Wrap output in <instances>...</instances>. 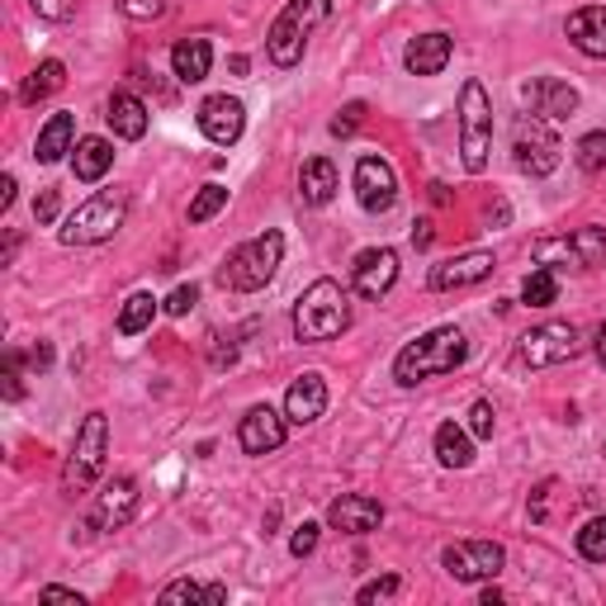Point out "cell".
<instances>
[{"label":"cell","instance_id":"obj_1","mask_svg":"<svg viewBox=\"0 0 606 606\" xmlns=\"http://www.w3.org/2000/svg\"><path fill=\"white\" fill-rule=\"evenodd\" d=\"M464 355H470V337H464L460 327H436V332L408 341V347L393 355V379L403 384V389H412V384H422V379L460 369Z\"/></svg>","mask_w":606,"mask_h":606},{"label":"cell","instance_id":"obj_2","mask_svg":"<svg viewBox=\"0 0 606 606\" xmlns=\"http://www.w3.org/2000/svg\"><path fill=\"white\" fill-rule=\"evenodd\" d=\"M351 327V303L337 280H313L294 303V337L299 341H332Z\"/></svg>","mask_w":606,"mask_h":606},{"label":"cell","instance_id":"obj_3","mask_svg":"<svg viewBox=\"0 0 606 606\" xmlns=\"http://www.w3.org/2000/svg\"><path fill=\"white\" fill-rule=\"evenodd\" d=\"M327 0H289V5L275 15L270 24V34H266V52H270V62L275 66H299L303 62V48H308V38L313 29L327 20Z\"/></svg>","mask_w":606,"mask_h":606},{"label":"cell","instance_id":"obj_4","mask_svg":"<svg viewBox=\"0 0 606 606\" xmlns=\"http://www.w3.org/2000/svg\"><path fill=\"white\" fill-rule=\"evenodd\" d=\"M123 218H129V190H100V195H90L86 204H76V214L62 223L58 238L66 246H95V242H109L114 232L123 228Z\"/></svg>","mask_w":606,"mask_h":606},{"label":"cell","instance_id":"obj_5","mask_svg":"<svg viewBox=\"0 0 606 606\" xmlns=\"http://www.w3.org/2000/svg\"><path fill=\"white\" fill-rule=\"evenodd\" d=\"M280 260H284V238H280L275 228H266L260 238L242 242L238 252L228 256V266H223V284H228V289H238V294H256V289H266V284L275 280Z\"/></svg>","mask_w":606,"mask_h":606},{"label":"cell","instance_id":"obj_6","mask_svg":"<svg viewBox=\"0 0 606 606\" xmlns=\"http://www.w3.org/2000/svg\"><path fill=\"white\" fill-rule=\"evenodd\" d=\"M493 152V100L478 81H464L460 86V161L464 171L478 175L488 167Z\"/></svg>","mask_w":606,"mask_h":606},{"label":"cell","instance_id":"obj_7","mask_svg":"<svg viewBox=\"0 0 606 606\" xmlns=\"http://www.w3.org/2000/svg\"><path fill=\"white\" fill-rule=\"evenodd\" d=\"M606 260V228H578L535 242V266L545 270H592Z\"/></svg>","mask_w":606,"mask_h":606},{"label":"cell","instance_id":"obj_8","mask_svg":"<svg viewBox=\"0 0 606 606\" xmlns=\"http://www.w3.org/2000/svg\"><path fill=\"white\" fill-rule=\"evenodd\" d=\"M105 455H109V422L105 412H86L76 446H72V460H66V474H62L66 493H86L105 470Z\"/></svg>","mask_w":606,"mask_h":606},{"label":"cell","instance_id":"obj_9","mask_svg":"<svg viewBox=\"0 0 606 606\" xmlns=\"http://www.w3.org/2000/svg\"><path fill=\"white\" fill-rule=\"evenodd\" d=\"M512 157H517V167H521V171L541 181V175L559 171L563 147H559V137H555V129H549L545 119L521 114V119H517V129H512Z\"/></svg>","mask_w":606,"mask_h":606},{"label":"cell","instance_id":"obj_10","mask_svg":"<svg viewBox=\"0 0 606 606\" xmlns=\"http://www.w3.org/2000/svg\"><path fill=\"white\" fill-rule=\"evenodd\" d=\"M578 327L573 323H541V327H531L526 337H521V365H531V369H549V365H563V361H573L578 355Z\"/></svg>","mask_w":606,"mask_h":606},{"label":"cell","instance_id":"obj_11","mask_svg":"<svg viewBox=\"0 0 606 606\" xmlns=\"http://www.w3.org/2000/svg\"><path fill=\"white\" fill-rule=\"evenodd\" d=\"M440 563H446L450 578H460V583H484V578H498L502 573V545L493 541H460V545H446L440 549Z\"/></svg>","mask_w":606,"mask_h":606},{"label":"cell","instance_id":"obj_12","mask_svg":"<svg viewBox=\"0 0 606 606\" xmlns=\"http://www.w3.org/2000/svg\"><path fill=\"white\" fill-rule=\"evenodd\" d=\"M521 100H526L531 114L545 119V123H563V119L578 114V90L569 86V81H559V76L526 81V86H521Z\"/></svg>","mask_w":606,"mask_h":606},{"label":"cell","instance_id":"obj_13","mask_svg":"<svg viewBox=\"0 0 606 606\" xmlns=\"http://www.w3.org/2000/svg\"><path fill=\"white\" fill-rule=\"evenodd\" d=\"M355 199L365 214H384L398 199V175L384 157H361L355 161Z\"/></svg>","mask_w":606,"mask_h":606},{"label":"cell","instance_id":"obj_14","mask_svg":"<svg viewBox=\"0 0 606 606\" xmlns=\"http://www.w3.org/2000/svg\"><path fill=\"white\" fill-rule=\"evenodd\" d=\"M398 280V252L393 246H369V252L355 256L351 266V284L361 299H384Z\"/></svg>","mask_w":606,"mask_h":606},{"label":"cell","instance_id":"obj_15","mask_svg":"<svg viewBox=\"0 0 606 606\" xmlns=\"http://www.w3.org/2000/svg\"><path fill=\"white\" fill-rule=\"evenodd\" d=\"M246 129V109L242 100H232V95H209V100L199 105V133L209 137L214 147H232Z\"/></svg>","mask_w":606,"mask_h":606},{"label":"cell","instance_id":"obj_16","mask_svg":"<svg viewBox=\"0 0 606 606\" xmlns=\"http://www.w3.org/2000/svg\"><path fill=\"white\" fill-rule=\"evenodd\" d=\"M133 517H137V484L133 478H114V484H105V493L95 498L90 526L95 531H123Z\"/></svg>","mask_w":606,"mask_h":606},{"label":"cell","instance_id":"obj_17","mask_svg":"<svg viewBox=\"0 0 606 606\" xmlns=\"http://www.w3.org/2000/svg\"><path fill=\"white\" fill-rule=\"evenodd\" d=\"M284 412H275L270 403H256L252 412L242 417V432H238V440H242V450L246 455H270V450H280L284 446Z\"/></svg>","mask_w":606,"mask_h":606},{"label":"cell","instance_id":"obj_18","mask_svg":"<svg viewBox=\"0 0 606 606\" xmlns=\"http://www.w3.org/2000/svg\"><path fill=\"white\" fill-rule=\"evenodd\" d=\"M384 521V507L365 493H341V498L327 507V526L341 531V535H369Z\"/></svg>","mask_w":606,"mask_h":606},{"label":"cell","instance_id":"obj_19","mask_svg":"<svg viewBox=\"0 0 606 606\" xmlns=\"http://www.w3.org/2000/svg\"><path fill=\"white\" fill-rule=\"evenodd\" d=\"M493 275V252H464V256H450L432 266V289L450 294V289H470V284H484Z\"/></svg>","mask_w":606,"mask_h":606},{"label":"cell","instance_id":"obj_20","mask_svg":"<svg viewBox=\"0 0 606 606\" xmlns=\"http://www.w3.org/2000/svg\"><path fill=\"white\" fill-rule=\"evenodd\" d=\"M323 412H327V379L318 375V369H308V375H299L294 384H289L284 417L294 426H308V422H318Z\"/></svg>","mask_w":606,"mask_h":606},{"label":"cell","instance_id":"obj_21","mask_svg":"<svg viewBox=\"0 0 606 606\" xmlns=\"http://www.w3.org/2000/svg\"><path fill=\"white\" fill-rule=\"evenodd\" d=\"M569 44L583 52V58H606V5H583L573 10L569 24H563Z\"/></svg>","mask_w":606,"mask_h":606},{"label":"cell","instance_id":"obj_22","mask_svg":"<svg viewBox=\"0 0 606 606\" xmlns=\"http://www.w3.org/2000/svg\"><path fill=\"white\" fill-rule=\"evenodd\" d=\"M403 62H408L412 76H440V72H446V62H450V34L412 38L408 52H403Z\"/></svg>","mask_w":606,"mask_h":606},{"label":"cell","instance_id":"obj_23","mask_svg":"<svg viewBox=\"0 0 606 606\" xmlns=\"http://www.w3.org/2000/svg\"><path fill=\"white\" fill-rule=\"evenodd\" d=\"M299 195L308 209H323V204H332L337 195V167L327 157H308L299 171Z\"/></svg>","mask_w":606,"mask_h":606},{"label":"cell","instance_id":"obj_24","mask_svg":"<svg viewBox=\"0 0 606 606\" xmlns=\"http://www.w3.org/2000/svg\"><path fill=\"white\" fill-rule=\"evenodd\" d=\"M171 66H175V76H181L185 86L204 81V76H209V66H214V48H209V38H181V44L171 48Z\"/></svg>","mask_w":606,"mask_h":606},{"label":"cell","instance_id":"obj_25","mask_svg":"<svg viewBox=\"0 0 606 606\" xmlns=\"http://www.w3.org/2000/svg\"><path fill=\"white\" fill-rule=\"evenodd\" d=\"M436 460L446 470H470L474 464V446H470V426H455V422H440L436 426Z\"/></svg>","mask_w":606,"mask_h":606},{"label":"cell","instance_id":"obj_26","mask_svg":"<svg viewBox=\"0 0 606 606\" xmlns=\"http://www.w3.org/2000/svg\"><path fill=\"white\" fill-rule=\"evenodd\" d=\"M109 129H114L119 137H129V143H137V137L147 133V105L137 100V95H129V90H119L114 100H109Z\"/></svg>","mask_w":606,"mask_h":606},{"label":"cell","instance_id":"obj_27","mask_svg":"<svg viewBox=\"0 0 606 606\" xmlns=\"http://www.w3.org/2000/svg\"><path fill=\"white\" fill-rule=\"evenodd\" d=\"M114 167V147L105 143V137H81L76 143V157H72V171H76V181H86L95 185L100 175Z\"/></svg>","mask_w":606,"mask_h":606},{"label":"cell","instance_id":"obj_28","mask_svg":"<svg viewBox=\"0 0 606 606\" xmlns=\"http://www.w3.org/2000/svg\"><path fill=\"white\" fill-rule=\"evenodd\" d=\"M72 137H76V119L72 114H52L44 123V133H38L34 157L44 161V167H52V161H62V152H72Z\"/></svg>","mask_w":606,"mask_h":606},{"label":"cell","instance_id":"obj_29","mask_svg":"<svg viewBox=\"0 0 606 606\" xmlns=\"http://www.w3.org/2000/svg\"><path fill=\"white\" fill-rule=\"evenodd\" d=\"M62 86H66V66L58 58H48V62H38L34 76L20 86V100L24 105H38V100H48V95H58Z\"/></svg>","mask_w":606,"mask_h":606},{"label":"cell","instance_id":"obj_30","mask_svg":"<svg viewBox=\"0 0 606 606\" xmlns=\"http://www.w3.org/2000/svg\"><path fill=\"white\" fill-rule=\"evenodd\" d=\"M152 318H157V299L147 294V289H137V294L123 303V313H119V337H137V332H147Z\"/></svg>","mask_w":606,"mask_h":606},{"label":"cell","instance_id":"obj_31","mask_svg":"<svg viewBox=\"0 0 606 606\" xmlns=\"http://www.w3.org/2000/svg\"><path fill=\"white\" fill-rule=\"evenodd\" d=\"M521 299H526L531 308H549V303L559 299V280H555V270L535 266V270L526 275V284H521Z\"/></svg>","mask_w":606,"mask_h":606},{"label":"cell","instance_id":"obj_32","mask_svg":"<svg viewBox=\"0 0 606 606\" xmlns=\"http://www.w3.org/2000/svg\"><path fill=\"white\" fill-rule=\"evenodd\" d=\"M578 555L592 559V563L606 559V517H592L587 526L578 531Z\"/></svg>","mask_w":606,"mask_h":606},{"label":"cell","instance_id":"obj_33","mask_svg":"<svg viewBox=\"0 0 606 606\" xmlns=\"http://www.w3.org/2000/svg\"><path fill=\"white\" fill-rule=\"evenodd\" d=\"M578 167H583L587 175H602L606 171V133H587L583 143H578Z\"/></svg>","mask_w":606,"mask_h":606},{"label":"cell","instance_id":"obj_34","mask_svg":"<svg viewBox=\"0 0 606 606\" xmlns=\"http://www.w3.org/2000/svg\"><path fill=\"white\" fill-rule=\"evenodd\" d=\"M228 204V190L223 185H204L195 199H190V223H209V218Z\"/></svg>","mask_w":606,"mask_h":606},{"label":"cell","instance_id":"obj_35","mask_svg":"<svg viewBox=\"0 0 606 606\" xmlns=\"http://www.w3.org/2000/svg\"><path fill=\"white\" fill-rule=\"evenodd\" d=\"M161 606H175V602H204V587L199 583H190V578H175V583L161 587Z\"/></svg>","mask_w":606,"mask_h":606},{"label":"cell","instance_id":"obj_36","mask_svg":"<svg viewBox=\"0 0 606 606\" xmlns=\"http://www.w3.org/2000/svg\"><path fill=\"white\" fill-rule=\"evenodd\" d=\"M119 10L129 20H137V24H147V20H161L167 15V0H119Z\"/></svg>","mask_w":606,"mask_h":606},{"label":"cell","instance_id":"obj_37","mask_svg":"<svg viewBox=\"0 0 606 606\" xmlns=\"http://www.w3.org/2000/svg\"><path fill=\"white\" fill-rule=\"evenodd\" d=\"M318 521H303V526H294V541H289V555L294 559H308L313 549H318Z\"/></svg>","mask_w":606,"mask_h":606},{"label":"cell","instance_id":"obj_38","mask_svg":"<svg viewBox=\"0 0 606 606\" xmlns=\"http://www.w3.org/2000/svg\"><path fill=\"white\" fill-rule=\"evenodd\" d=\"M470 436H478V440H493V403H478L470 408Z\"/></svg>","mask_w":606,"mask_h":606},{"label":"cell","instance_id":"obj_39","mask_svg":"<svg viewBox=\"0 0 606 606\" xmlns=\"http://www.w3.org/2000/svg\"><path fill=\"white\" fill-rule=\"evenodd\" d=\"M398 587H403V583H398L393 573L389 578H375V583H365L361 592H355V602H384V597H393Z\"/></svg>","mask_w":606,"mask_h":606},{"label":"cell","instance_id":"obj_40","mask_svg":"<svg viewBox=\"0 0 606 606\" xmlns=\"http://www.w3.org/2000/svg\"><path fill=\"white\" fill-rule=\"evenodd\" d=\"M29 5H34L44 20H58V24L76 15V0H29Z\"/></svg>","mask_w":606,"mask_h":606},{"label":"cell","instance_id":"obj_41","mask_svg":"<svg viewBox=\"0 0 606 606\" xmlns=\"http://www.w3.org/2000/svg\"><path fill=\"white\" fill-rule=\"evenodd\" d=\"M195 303H199V289H195V284H181V289H175V294L167 299V313H171V318H185Z\"/></svg>","mask_w":606,"mask_h":606},{"label":"cell","instance_id":"obj_42","mask_svg":"<svg viewBox=\"0 0 606 606\" xmlns=\"http://www.w3.org/2000/svg\"><path fill=\"white\" fill-rule=\"evenodd\" d=\"M5 398H10V403H20V398H24V384H20V355H15V351L5 355Z\"/></svg>","mask_w":606,"mask_h":606},{"label":"cell","instance_id":"obj_43","mask_svg":"<svg viewBox=\"0 0 606 606\" xmlns=\"http://www.w3.org/2000/svg\"><path fill=\"white\" fill-rule=\"evenodd\" d=\"M361 114H365V105H347V109H341V119H332V133L337 137H351L355 123H361Z\"/></svg>","mask_w":606,"mask_h":606},{"label":"cell","instance_id":"obj_44","mask_svg":"<svg viewBox=\"0 0 606 606\" xmlns=\"http://www.w3.org/2000/svg\"><path fill=\"white\" fill-rule=\"evenodd\" d=\"M34 218L38 223H52V218H58V190H44V195L34 199Z\"/></svg>","mask_w":606,"mask_h":606},{"label":"cell","instance_id":"obj_45","mask_svg":"<svg viewBox=\"0 0 606 606\" xmlns=\"http://www.w3.org/2000/svg\"><path fill=\"white\" fill-rule=\"evenodd\" d=\"M38 602H62V606H86V597H81V592H72V587H44V592H38Z\"/></svg>","mask_w":606,"mask_h":606},{"label":"cell","instance_id":"obj_46","mask_svg":"<svg viewBox=\"0 0 606 606\" xmlns=\"http://www.w3.org/2000/svg\"><path fill=\"white\" fill-rule=\"evenodd\" d=\"M29 365H34V369H48V365H52V347H48V341H38V347L29 351Z\"/></svg>","mask_w":606,"mask_h":606},{"label":"cell","instance_id":"obj_47","mask_svg":"<svg viewBox=\"0 0 606 606\" xmlns=\"http://www.w3.org/2000/svg\"><path fill=\"white\" fill-rule=\"evenodd\" d=\"M10 204H15V175H5V181H0V209H10Z\"/></svg>","mask_w":606,"mask_h":606},{"label":"cell","instance_id":"obj_48","mask_svg":"<svg viewBox=\"0 0 606 606\" xmlns=\"http://www.w3.org/2000/svg\"><path fill=\"white\" fill-rule=\"evenodd\" d=\"M412 242H417V246L432 242V223H417V228H412Z\"/></svg>","mask_w":606,"mask_h":606},{"label":"cell","instance_id":"obj_49","mask_svg":"<svg viewBox=\"0 0 606 606\" xmlns=\"http://www.w3.org/2000/svg\"><path fill=\"white\" fill-rule=\"evenodd\" d=\"M592 341H597V361H602V365H606V323H602V327H597V337H592Z\"/></svg>","mask_w":606,"mask_h":606},{"label":"cell","instance_id":"obj_50","mask_svg":"<svg viewBox=\"0 0 606 606\" xmlns=\"http://www.w3.org/2000/svg\"><path fill=\"white\" fill-rule=\"evenodd\" d=\"M223 597H228V587H218V583L204 587V602H223Z\"/></svg>","mask_w":606,"mask_h":606},{"label":"cell","instance_id":"obj_51","mask_svg":"<svg viewBox=\"0 0 606 606\" xmlns=\"http://www.w3.org/2000/svg\"><path fill=\"white\" fill-rule=\"evenodd\" d=\"M602 455H606V446H602Z\"/></svg>","mask_w":606,"mask_h":606}]
</instances>
